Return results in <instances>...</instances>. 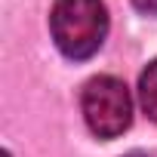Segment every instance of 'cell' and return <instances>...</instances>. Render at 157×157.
<instances>
[{"mask_svg": "<svg viewBox=\"0 0 157 157\" xmlns=\"http://www.w3.org/2000/svg\"><path fill=\"white\" fill-rule=\"evenodd\" d=\"M49 31L62 56L83 62L99 52L108 34V10L102 0H56Z\"/></svg>", "mask_w": 157, "mask_h": 157, "instance_id": "6da1fadb", "label": "cell"}, {"mask_svg": "<svg viewBox=\"0 0 157 157\" xmlns=\"http://www.w3.org/2000/svg\"><path fill=\"white\" fill-rule=\"evenodd\" d=\"M139 102H142V111L157 123V59L139 77Z\"/></svg>", "mask_w": 157, "mask_h": 157, "instance_id": "3957f363", "label": "cell"}, {"mask_svg": "<svg viewBox=\"0 0 157 157\" xmlns=\"http://www.w3.org/2000/svg\"><path fill=\"white\" fill-rule=\"evenodd\" d=\"M132 6H136L139 13H148V16H154V13H157V0H132Z\"/></svg>", "mask_w": 157, "mask_h": 157, "instance_id": "277c9868", "label": "cell"}, {"mask_svg": "<svg viewBox=\"0 0 157 157\" xmlns=\"http://www.w3.org/2000/svg\"><path fill=\"white\" fill-rule=\"evenodd\" d=\"M80 108L86 117V126L99 139H117L129 129L132 123V99L120 77L102 74L83 86Z\"/></svg>", "mask_w": 157, "mask_h": 157, "instance_id": "7a4b0ae2", "label": "cell"}, {"mask_svg": "<svg viewBox=\"0 0 157 157\" xmlns=\"http://www.w3.org/2000/svg\"><path fill=\"white\" fill-rule=\"evenodd\" d=\"M126 157H148V154H126Z\"/></svg>", "mask_w": 157, "mask_h": 157, "instance_id": "5b68a950", "label": "cell"}]
</instances>
